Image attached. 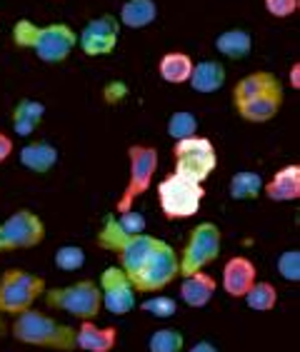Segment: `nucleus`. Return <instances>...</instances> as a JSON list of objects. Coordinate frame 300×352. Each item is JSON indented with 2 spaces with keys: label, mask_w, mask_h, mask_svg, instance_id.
<instances>
[{
  "label": "nucleus",
  "mask_w": 300,
  "mask_h": 352,
  "mask_svg": "<svg viewBox=\"0 0 300 352\" xmlns=\"http://www.w3.org/2000/svg\"><path fill=\"white\" fill-rule=\"evenodd\" d=\"M168 135L173 140H183V138L198 135V118L193 116L191 110H175L168 118Z\"/></svg>",
  "instance_id": "26"
},
{
  "label": "nucleus",
  "mask_w": 300,
  "mask_h": 352,
  "mask_svg": "<svg viewBox=\"0 0 300 352\" xmlns=\"http://www.w3.org/2000/svg\"><path fill=\"white\" fill-rule=\"evenodd\" d=\"M225 78H228V73H225L223 63L205 58V60L193 63L188 85H191V88L195 90V93H200V95H211V93H218V90L223 88Z\"/></svg>",
  "instance_id": "17"
},
{
  "label": "nucleus",
  "mask_w": 300,
  "mask_h": 352,
  "mask_svg": "<svg viewBox=\"0 0 300 352\" xmlns=\"http://www.w3.org/2000/svg\"><path fill=\"white\" fill-rule=\"evenodd\" d=\"M43 298H45L48 307L68 312L78 320H96L103 310L100 287L93 280H78L73 285H63V287H53V290L45 287Z\"/></svg>",
  "instance_id": "5"
},
{
  "label": "nucleus",
  "mask_w": 300,
  "mask_h": 352,
  "mask_svg": "<svg viewBox=\"0 0 300 352\" xmlns=\"http://www.w3.org/2000/svg\"><path fill=\"white\" fill-rule=\"evenodd\" d=\"M116 217H118V223H120L123 230L133 232V235H136V232H145V217L138 210H133V208L125 210V212H120V215H116Z\"/></svg>",
  "instance_id": "33"
},
{
  "label": "nucleus",
  "mask_w": 300,
  "mask_h": 352,
  "mask_svg": "<svg viewBox=\"0 0 300 352\" xmlns=\"http://www.w3.org/2000/svg\"><path fill=\"white\" fill-rule=\"evenodd\" d=\"M98 287H100V298L103 307L110 312V315H118L123 318L128 315L133 307H136V295L133 290V283L125 275V270L120 265H110L100 272V280H98Z\"/></svg>",
  "instance_id": "13"
},
{
  "label": "nucleus",
  "mask_w": 300,
  "mask_h": 352,
  "mask_svg": "<svg viewBox=\"0 0 300 352\" xmlns=\"http://www.w3.org/2000/svg\"><path fill=\"white\" fill-rule=\"evenodd\" d=\"M130 235H133V232L123 230L116 215H108L105 220H103V228L98 230V245H100L103 250L118 252L125 245V240H128Z\"/></svg>",
  "instance_id": "24"
},
{
  "label": "nucleus",
  "mask_w": 300,
  "mask_h": 352,
  "mask_svg": "<svg viewBox=\"0 0 300 352\" xmlns=\"http://www.w3.org/2000/svg\"><path fill=\"white\" fill-rule=\"evenodd\" d=\"M158 150L153 145H143L136 142L128 148V183L123 188V195L116 203L118 212H125L133 208L138 197L145 195L153 183V175L158 173Z\"/></svg>",
  "instance_id": "6"
},
{
  "label": "nucleus",
  "mask_w": 300,
  "mask_h": 352,
  "mask_svg": "<svg viewBox=\"0 0 300 352\" xmlns=\"http://www.w3.org/2000/svg\"><path fill=\"white\" fill-rule=\"evenodd\" d=\"M118 345V327H98L96 320H83L75 330V347L85 352H110Z\"/></svg>",
  "instance_id": "15"
},
{
  "label": "nucleus",
  "mask_w": 300,
  "mask_h": 352,
  "mask_svg": "<svg viewBox=\"0 0 300 352\" xmlns=\"http://www.w3.org/2000/svg\"><path fill=\"white\" fill-rule=\"evenodd\" d=\"M228 192H231L233 200H255V197L263 195V177L253 170H240L231 177Z\"/></svg>",
  "instance_id": "23"
},
{
  "label": "nucleus",
  "mask_w": 300,
  "mask_h": 352,
  "mask_svg": "<svg viewBox=\"0 0 300 352\" xmlns=\"http://www.w3.org/2000/svg\"><path fill=\"white\" fill-rule=\"evenodd\" d=\"M263 6H266V13L270 18L286 21V18H293L300 10V0H263Z\"/></svg>",
  "instance_id": "32"
},
{
  "label": "nucleus",
  "mask_w": 300,
  "mask_h": 352,
  "mask_svg": "<svg viewBox=\"0 0 300 352\" xmlns=\"http://www.w3.org/2000/svg\"><path fill=\"white\" fill-rule=\"evenodd\" d=\"M13 338L18 342L35 347H50V350L70 352L75 350V327L58 322L55 318L45 315L41 310H23L15 315L13 322Z\"/></svg>",
  "instance_id": "3"
},
{
  "label": "nucleus",
  "mask_w": 300,
  "mask_h": 352,
  "mask_svg": "<svg viewBox=\"0 0 300 352\" xmlns=\"http://www.w3.org/2000/svg\"><path fill=\"white\" fill-rule=\"evenodd\" d=\"M21 165L35 175H45L58 165V148L48 140H33L21 148Z\"/></svg>",
  "instance_id": "19"
},
{
  "label": "nucleus",
  "mask_w": 300,
  "mask_h": 352,
  "mask_svg": "<svg viewBox=\"0 0 300 352\" xmlns=\"http://www.w3.org/2000/svg\"><path fill=\"white\" fill-rule=\"evenodd\" d=\"M215 50L228 60H243L253 50V35L246 28H231L215 38Z\"/></svg>",
  "instance_id": "21"
},
{
  "label": "nucleus",
  "mask_w": 300,
  "mask_h": 352,
  "mask_svg": "<svg viewBox=\"0 0 300 352\" xmlns=\"http://www.w3.org/2000/svg\"><path fill=\"white\" fill-rule=\"evenodd\" d=\"M45 292V280L41 275L13 267L0 275V315H21L33 307V302Z\"/></svg>",
  "instance_id": "8"
},
{
  "label": "nucleus",
  "mask_w": 300,
  "mask_h": 352,
  "mask_svg": "<svg viewBox=\"0 0 300 352\" xmlns=\"http://www.w3.org/2000/svg\"><path fill=\"white\" fill-rule=\"evenodd\" d=\"M248 302V307L255 312H270L275 305H278V290H275V285L270 283H253L250 290L243 295Z\"/></svg>",
  "instance_id": "25"
},
{
  "label": "nucleus",
  "mask_w": 300,
  "mask_h": 352,
  "mask_svg": "<svg viewBox=\"0 0 300 352\" xmlns=\"http://www.w3.org/2000/svg\"><path fill=\"white\" fill-rule=\"evenodd\" d=\"M10 118H21V120H30L35 125H41V120L45 118V105L41 100H33V98H23V100L15 102Z\"/></svg>",
  "instance_id": "29"
},
{
  "label": "nucleus",
  "mask_w": 300,
  "mask_h": 352,
  "mask_svg": "<svg viewBox=\"0 0 300 352\" xmlns=\"http://www.w3.org/2000/svg\"><path fill=\"white\" fill-rule=\"evenodd\" d=\"M120 21L113 13H103L83 25L78 33V45L88 58H103L110 55L120 41Z\"/></svg>",
  "instance_id": "12"
},
{
  "label": "nucleus",
  "mask_w": 300,
  "mask_h": 352,
  "mask_svg": "<svg viewBox=\"0 0 300 352\" xmlns=\"http://www.w3.org/2000/svg\"><path fill=\"white\" fill-rule=\"evenodd\" d=\"M205 197L203 183H195L191 177L173 170L171 175L158 183V205L168 220H188L200 210Z\"/></svg>",
  "instance_id": "4"
},
{
  "label": "nucleus",
  "mask_w": 300,
  "mask_h": 352,
  "mask_svg": "<svg viewBox=\"0 0 300 352\" xmlns=\"http://www.w3.org/2000/svg\"><path fill=\"white\" fill-rule=\"evenodd\" d=\"M283 100H286L283 82L270 70H255L250 75H243L233 85L235 113L248 122L273 120L283 108Z\"/></svg>",
  "instance_id": "1"
},
{
  "label": "nucleus",
  "mask_w": 300,
  "mask_h": 352,
  "mask_svg": "<svg viewBox=\"0 0 300 352\" xmlns=\"http://www.w3.org/2000/svg\"><path fill=\"white\" fill-rule=\"evenodd\" d=\"M45 240V223L33 210H15L0 223V252L28 250Z\"/></svg>",
  "instance_id": "11"
},
{
  "label": "nucleus",
  "mask_w": 300,
  "mask_h": 352,
  "mask_svg": "<svg viewBox=\"0 0 300 352\" xmlns=\"http://www.w3.org/2000/svg\"><path fill=\"white\" fill-rule=\"evenodd\" d=\"M178 270H180L178 252L173 250L165 240H160L158 250L153 252V258H150L136 275H130V283H133V290L136 292L150 295V292H158V290H163V287H168V285L178 278Z\"/></svg>",
  "instance_id": "10"
},
{
  "label": "nucleus",
  "mask_w": 300,
  "mask_h": 352,
  "mask_svg": "<svg viewBox=\"0 0 300 352\" xmlns=\"http://www.w3.org/2000/svg\"><path fill=\"white\" fill-rule=\"evenodd\" d=\"M220 248H223V232L215 223H198L188 235L183 252L178 255V265L180 270L178 275H193V272L203 270L205 265H211L213 260H218Z\"/></svg>",
  "instance_id": "9"
},
{
  "label": "nucleus",
  "mask_w": 300,
  "mask_h": 352,
  "mask_svg": "<svg viewBox=\"0 0 300 352\" xmlns=\"http://www.w3.org/2000/svg\"><path fill=\"white\" fill-rule=\"evenodd\" d=\"M278 272L280 278L288 283H298L300 280V252L298 250H286L278 255Z\"/></svg>",
  "instance_id": "31"
},
{
  "label": "nucleus",
  "mask_w": 300,
  "mask_h": 352,
  "mask_svg": "<svg viewBox=\"0 0 300 352\" xmlns=\"http://www.w3.org/2000/svg\"><path fill=\"white\" fill-rule=\"evenodd\" d=\"M53 260L63 272H75L85 265V250H83L81 245H63V248L55 250Z\"/></svg>",
  "instance_id": "28"
},
{
  "label": "nucleus",
  "mask_w": 300,
  "mask_h": 352,
  "mask_svg": "<svg viewBox=\"0 0 300 352\" xmlns=\"http://www.w3.org/2000/svg\"><path fill=\"white\" fill-rule=\"evenodd\" d=\"M173 163H175V173L191 177L195 183H205L213 175V170L218 168V150L208 138H183V140H175Z\"/></svg>",
  "instance_id": "7"
},
{
  "label": "nucleus",
  "mask_w": 300,
  "mask_h": 352,
  "mask_svg": "<svg viewBox=\"0 0 300 352\" xmlns=\"http://www.w3.org/2000/svg\"><path fill=\"white\" fill-rule=\"evenodd\" d=\"M118 21L130 30H143L158 21V3L156 0H125L120 6Z\"/></svg>",
  "instance_id": "20"
},
{
  "label": "nucleus",
  "mask_w": 300,
  "mask_h": 352,
  "mask_svg": "<svg viewBox=\"0 0 300 352\" xmlns=\"http://www.w3.org/2000/svg\"><path fill=\"white\" fill-rule=\"evenodd\" d=\"M258 280V267L246 255H235L223 267V290L231 298H243Z\"/></svg>",
  "instance_id": "14"
},
{
  "label": "nucleus",
  "mask_w": 300,
  "mask_h": 352,
  "mask_svg": "<svg viewBox=\"0 0 300 352\" xmlns=\"http://www.w3.org/2000/svg\"><path fill=\"white\" fill-rule=\"evenodd\" d=\"M185 338L173 327H163V330H156L148 340V350L150 352H183Z\"/></svg>",
  "instance_id": "27"
},
{
  "label": "nucleus",
  "mask_w": 300,
  "mask_h": 352,
  "mask_svg": "<svg viewBox=\"0 0 300 352\" xmlns=\"http://www.w3.org/2000/svg\"><path fill=\"white\" fill-rule=\"evenodd\" d=\"M188 352H220V350L213 345V342H208V340H200V342H195Z\"/></svg>",
  "instance_id": "36"
},
{
  "label": "nucleus",
  "mask_w": 300,
  "mask_h": 352,
  "mask_svg": "<svg viewBox=\"0 0 300 352\" xmlns=\"http://www.w3.org/2000/svg\"><path fill=\"white\" fill-rule=\"evenodd\" d=\"M263 195L273 203H293L300 197V165H286L273 175L270 183H263Z\"/></svg>",
  "instance_id": "16"
},
{
  "label": "nucleus",
  "mask_w": 300,
  "mask_h": 352,
  "mask_svg": "<svg viewBox=\"0 0 300 352\" xmlns=\"http://www.w3.org/2000/svg\"><path fill=\"white\" fill-rule=\"evenodd\" d=\"M140 307H143L148 315H153V318H160V320L173 318V315L178 312V302L173 298H168V295H156V298L145 300Z\"/></svg>",
  "instance_id": "30"
},
{
  "label": "nucleus",
  "mask_w": 300,
  "mask_h": 352,
  "mask_svg": "<svg viewBox=\"0 0 300 352\" xmlns=\"http://www.w3.org/2000/svg\"><path fill=\"white\" fill-rule=\"evenodd\" d=\"M13 43L18 47L33 50L35 58L48 65H58L70 58V53L78 45V33L68 23H48L35 25L33 21L21 18L13 25Z\"/></svg>",
  "instance_id": "2"
},
{
  "label": "nucleus",
  "mask_w": 300,
  "mask_h": 352,
  "mask_svg": "<svg viewBox=\"0 0 300 352\" xmlns=\"http://www.w3.org/2000/svg\"><path fill=\"white\" fill-rule=\"evenodd\" d=\"M10 155H13V140H10V135L0 133V163H6Z\"/></svg>",
  "instance_id": "35"
},
{
  "label": "nucleus",
  "mask_w": 300,
  "mask_h": 352,
  "mask_svg": "<svg viewBox=\"0 0 300 352\" xmlns=\"http://www.w3.org/2000/svg\"><path fill=\"white\" fill-rule=\"evenodd\" d=\"M290 85L293 90L300 88V63H293V68H290Z\"/></svg>",
  "instance_id": "37"
},
{
  "label": "nucleus",
  "mask_w": 300,
  "mask_h": 352,
  "mask_svg": "<svg viewBox=\"0 0 300 352\" xmlns=\"http://www.w3.org/2000/svg\"><path fill=\"white\" fill-rule=\"evenodd\" d=\"M13 120V130H15V135H21V138H28V135H33L35 130H38V125L30 120H21V118H10Z\"/></svg>",
  "instance_id": "34"
},
{
  "label": "nucleus",
  "mask_w": 300,
  "mask_h": 352,
  "mask_svg": "<svg viewBox=\"0 0 300 352\" xmlns=\"http://www.w3.org/2000/svg\"><path fill=\"white\" fill-rule=\"evenodd\" d=\"M193 70V58L183 50H171L158 60V75L160 80L171 82V85H183L188 82Z\"/></svg>",
  "instance_id": "22"
},
{
  "label": "nucleus",
  "mask_w": 300,
  "mask_h": 352,
  "mask_svg": "<svg viewBox=\"0 0 300 352\" xmlns=\"http://www.w3.org/2000/svg\"><path fill=\"white\" fill-rule=\"evenodd\" d=\"M215 290H218L215 278H213L211 272L198 270L183 278V283H180V300L188 307H205L213 300Z\"/></svg>",
  "instance_id": "18"
}]
</instances>
